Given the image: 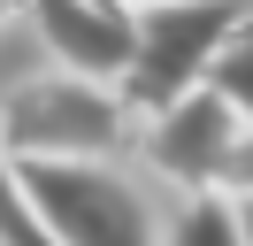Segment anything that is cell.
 Masks as SVG:
<instances>
[{
	"label": "cell",
	"mask_w": 253,
	"mask_h": 246,
	"mask_svg": "<svg viewBox=\"0 0 253 246\" xmlns=\"http://www.w3.org/2000/svg\"><path fill=\"white\" fill-rule=\"evenodd\" d=\"M16 177L54 246H161L146 192L115 162H16Z\"/></svg>",
	"instance_id": "1"
},
{
	"label": "cell",
	"mask_w": 253,
	"mask_h": 246,
	"mask_svg": "<svg viewBox=\"0 0 253 246\" xmlns=\"http://www.w3.org/2000/svg\"><path fill=\"white\" fill-rule=\"evenodd\" d=\"M130 131L123 92L77 85V77L46 69L0 100V146L8 162H108Z\"/></svg>",
	"instance_id": "2"
},
{
	"label": "cell",
	"mask_w": 253,
	"mask_h": 246,
	"mask_svg": "<svg viewBox=\"0 0 253 246\" xmlns=\"http://www.w3.org/2000/svg\"><path fill=\"white\" fill-rule=\"evenodd\" d=\"M246 23H253V8H138V69L123 85V108L161 116L184 92H200Z\"/></svg>",
	"instance_id": "3"
},
{
	"label": "cell",
	"mask_w": 253,
	"mask_h": 246,
	"mask_svg": "<svg viewBox=\"0 0 253 246\" xmlns=\"http://www.w3.org/2000/svg\"><path fill=\"white\" fill-rule=\"evenodd\" d=\"M23 23L39 31L46 62L77 85L123 92L138 69V8H115V0H39Z\"/></svg>",
	"instance_id": "4"
},
{
	"label": "cell",
	"mask_w": 253,
	"mask_h": 246,
	"mask_svg": "<svg viewBox=\"0 0 253 246\" xmlns=\"http://www.w3.org/2000/svg\"><path fill=\"white\" fill-rule=\"evenodd\" d=\"M238 138H246L238 108L222 100L215 85H200V92H184L176 108L146 116V162H154L169 184H184V192L200 200V192H222V169H230Z\"/></svg>",
	"instance_id": "5"
},
{
	"label": "cell",
	"mask_w": 253,
	"mask_h": 246,
	"mask_svg": "<svg viewBox=\"0 0 253 246\" xmlns=\"http://www.w3.org/2000/svg\"><path fill=\"white\" fill-rule=\"evenodd\" d=\"M161 246H246V239H238V208L222 192L184 200V208L169 215V231H161Z\"/></svg>",
	"instance_id": "6"
},
{
	"label": "cell",
	"mask_w": 253,
	"mask_h": 246,
	"mask_svg": "<svg viewBox=\"0 0 253 246\" xmlns=\"http://www.w3.org/2000/svg\"><path fill=\"white\" fill-rule=\"evenodd\" d=\"M0 246H54L46 231H39L31 200H23V177H16V162H8V146H0Z\"/></svg>",
	"instance_id": "7"
},
{
	"label": "cell",
	"mask_w": 253,
	"mask_h": 246,
	"mask_svg": "<svg viewBox=\"0 0 253 246\" xmlns=\"http://www.w3.org/2000/svg\"><path fill=\"white\" fill-rule=\"evenodd\" d=\"M207 85H215L222 100L238 108V123H246V131H253V23L238 31V46H230V54L215 62V77H207Z\"/></svg>",
	"instance_id": "8"
},
{
	"label": "cell",
	"mask_w": 253,
	"mask_h": 246,
	"mask_svg": "<svg viewBox=\"0 0 253 246\" xmlns=\"http://www.w3.org/2000/svg\"><path fill=\"white\" fill-rule=\"evenodd\" d=\"M230 208H238V239L253 246V200H230Z\"/></svg>",
	"instance_id": "9"
},
{
	"label": "cell",
	"mask_w": 253,
	"mask_h": 246,
	"mask_svg": "<svg viewBox=\"0 0 253 246\" xmlns=\"http://www.w3.org/2000/svg\"><path fill=\"white\" fill-rule=\"evenodd\" d=\"M8 23H16V8H0V31H8Z\"/></svg>",
	"instance_id": "10"
}]
</instances>
